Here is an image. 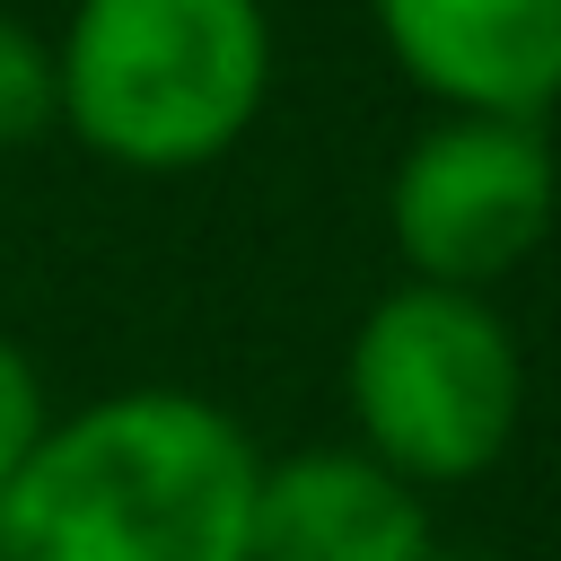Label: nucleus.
<instances>
[{
    "instance_id": "7ed1b4c3",
    "label": "nucleus",
    "mask_w": 561,
    "mask_h": 561,
    "mask_svg": "<svg viewBox=\"0 0 561 561\" xmlns=\"http://www.w3.org/2000/svg\"><path fill=\"white\" fill-rule=\"evenodd\" d=\"M342 403L351 447H368L412 491L482 482L526 421V351L482 289L403 280L359 316Z\"/></svg>"
},
{
    "instance_id": "20e7f679",
    "label": "nucleus",
    "mask_w": 561,
    "mask_h": 561,
    "mask_svg": "<svg viewBox=\"0 0 561 561\" xmlns=\"http://www.w3.org/2000/svg\"><path fill=\"white\" fill-rule=\"evenodd\" d=\"M561 219V167L543 123L438 114L386 175V228L412 280L482 289L508 280Z\"/></svg>"
},
{
    "instance_id": "1a4fd4ad",
    "label": "nucleus",
    "mask_w": 561,
    "mask_h": 561,
    "mask_svg": "<svg viewBox=\"0 0 561 561\" xmlns=\"http://www.w3.org/2000/svg\"><path fill=\"white\" fill-rule=\"evenodd\" d=\"M430 561H482V552H430Z\"/></svg>"
},
{
    "instance_id": "0eeeda50",
    "label": "nucleus",
    "mask_w": 561,
    "mask_h": 561,
    "mask_svg": "<svg viewBox=\"0 0 561 561\" xmlns=\"http://www.w3.org/2000/svg\"><path fill=\"white\" fill-rule=\"evenodd\" d=\"M61 123V70L53 44L18 18H0V149H26L35 131Z\"/></svg>"
},
{
    "instance_id": "423d86ee",
    "label": "nucleus",
    "mask_w": 561,
    "mask_h": 561,
    "mask_svg": "<svg viewBox=\"0 0 561 561\" xmlns=\"http://www.w3.org/2000/svg\"><path fill=\"white\" fill-rule=\"evenodd\" d=\"M254 561H430V508L351 438L263 456Z\"/></svg>"
},
{
    "instance_id": "6e6552de",
    "label": "nucleus",
    "mask_w": 561,
    "mask_h": 561,
    "mask_svg": "<svg viewBox=\"0 0 561 561\" xmlns=\"http://www.w3.org/2000/svg\"><path fill=\"white\" fill-rule=\"evenodd\" d=\"M53 430V403H44V377H35V359L0 333V491L18 482V465L35 456V438Z\"/></svg>"
},
{
    "instance_id": "f257e3e1",
    "label": "nucleus",
    "mask_w": 561,
    "mask_h": 561,
    "mask_svg": "<svg viewBox=\"0 0 561 561\" xmlns=\"http://www.w3.org/2000/svg\"><path fill=\"white\" fill-rule=\"evenodd\" d=\"M254 482L237 412L123 386L35 438L0 491V561H254Z\"/></svg>"
},
{
    "instance_id": "39448f33",
    "label": "nucleus",
    "mask_w": 561,
    "mask_h": 561,
    "mask_svg": "<svg viewBox=\"0 0 561 561\" xmlns=\"http://www.w3.org/2000/svg\"><path fill=\"white\" fill-rule=\"evenodd\" d=\"M394 70L447 114L543 123L561 105V0H368Z\"/></svg>"
},
{
    "instance_id": "f03ea898",
    "label": "nucleus",
    "mask_w": 561,
    "mask_h": 561,
    "mask_svg": "<svg viewBox=\"0 0 561 561\" xmlns=\"http://www.w3.org/2000/svg\"><path fill=\"white\" fill-rule=\"evenodd\" d=\"M53 70L70 140L131 175H193L254 131L272 18L263 0H79Z\"/></svg>"
}]
</instances>
